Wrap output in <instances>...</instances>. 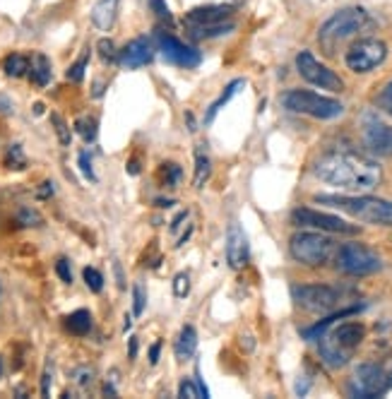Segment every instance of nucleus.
Returning a JSON list of instances; mask_svg holds the SVG:
<instances>
[{"mask_svg":"<svg viewBox=\"0 0 392 399\" xmlns=\"http://www.w3.org/2000/svg\"><path fill=\"white\" fill-rule=\"evenodd\" d=\"M20 221H24V226H39L41 217L36 212H31V210H24V212H20Z\"/></svg>","mask_w":392,"mask_h":399,"instance_id":"nucleus-42","label":"nucleus"},{"mask_svg":"<svg viewBox=\"0 0 392 399\" xmlns=\"http://www.w3.org/2000/svg\"><path fill=\"white\" fill-rule=\"evenodd\" d=\"M154 41L144 39H132L123 46V50H118V63H121L123 68H128V70H135V68H142L147 65V63L154 58Z\"/></svg>","mask_w":392,"mask_h":399,"instance_id":"nucleus-15","label":"nucleus"},{"mask_svg":"<svg viewBox=\"0 0 392 399\" xmlns=\"http://www.w3.org/2000/svg\"><path fill=\"white\" fill-rule=\"evenodd\" d=\"M334 262H337L339 272H344V275H349V277H369V275H376V272L383 267L381 257L361 243L339 245V248L334 250Z\"/></svg>","mask_w":392,"mask_h":399,"instance_id":"nucleus-7","label":"nucleus"},{"mask_svg":"<svg viewBox=\"0 0 392 399\" xmlns=\"http://www.w3.org/2000/svg\"><path fill=\"white\" fill-rule=\"evenodd\" d=\"M92 378H94L92 368H78V371H75V383L82 385V388H85V385H90Z\"/></svg>","mask_w":392,"mask_h":399,"instance_id":"nucleus-40","label":"nucleus"},{"mask_svg":"<svg viewBox=\"0 0 392 399\" xmlns=\"http://www.w3.org/2000/svg\"><path fill=\"white\" fill-rule=\"evenodd\" d=\"M82 277H85L87 289L94 291V294H99V291L104 289V277H101V272H99V270H94V267H85V272H82Z\"/></svg>","mask_w":392,"mask_h":399,"instance_id":"nucleus-29","label":"nucleus"},{"mask_svg":"<svg viewBox=\"0 0 392 399\" xmlns=\"http://www.w3.org/2000/svg\"><path fill=\"white\" fill-rule=\"evenodd\" d=\"M149 5H152V10H154L157 15L161 17V20H171V12H169V8H166V3H164V0H149Z\"/></svg>","mask_w":392,"mask_h":399,"instance_id":"nucleus-41","label":"nucleus"},{"mask_svg":"<svg viewBox=\"0 0 392 399\" xmlns=\"http://www.w3.org/2000/svg\"><path fill=\"white\" fill-rule=\"evenodd\" d=\"M388 390V380H385V371L376 363H364L354 371L349 392L351 397H361V399H373Z\"/></svg>","mask_w":392,"mask_h":399,"instance_id":"nucleus-12","label":"nucleus"},{"mask_svg":"<svg viewBox=\"0 0 392 399\" xmlns=\"http://www.w3.org/2000/svg\"><path fill=\"white\" fill-rule=\"evenodd\" d=\"M337 245L330 236L322 231H301L289 240V252L296 262L308 265V267H320L334 255Z\"/></svg>","mask_w":392,"mask_h":399,"instance_id":"nucleus-5","label":"nucleus"},{"mask_svg":"<svg viewBox=\"0 0 392 399\" xmlns=\"http://www.w3.org/2000/svg\"><path fill=\"white\" fill-rule=\"evenodd\" d=\"M388 58V46L378 39H359L356 43H351L349 50L344 55V63L351 73L364 75L376 70L381 63Z\"/></svg>","mask_w":392,"mask_h":399,"instance_id":"nucleus-11","label":"nucleus"},{"mask_svg":"<svg viewBox=\"0 0 392 399\" xmlns=\"http://www.w3.org/2000/svg\"><path fill=\"white\" fill-rule=\"evenodd\" d=\"M366 337V327L361 322H334L332 329H325L320 334V358L325 361L330 368H342L349 363L354 351L361 346Z\"/></svg>","mask_w":392,"mask_h":399,"instance_id":"nucleus-2","label":"nucleus"},{"mask_svg":"<svg viewBox=\"0 0 392 399\" xmlns=\"http://www.w3.org/2000/svg\"><path fill=\"white\" fill-rule=\"evenodd\" d=\"M296 70H299V75L308 82V85L320 87V90H327V92H334V94L344 92L342 78H339L334 70H330L327 65H322L311 50H301V53L296 55Z\"/></svg>","mask_w":392,"mask_h":399,"instance_id":"nucleus-9","label":"nucleus"},{"mask_svg":"<svg viewBox=\"0 0 392 399\" xmlns=\"http://www.w3.org/2000/svg\"><path fill=\"white\" fill-rule=\"evenodd\" d=\"M315 202L330 205L334 210L351 214L354 219L376 226H392V202L373 195H318Z\"/></svg>","mask_w":392,"mask_h":399,"instance_id":"nucleus-3","label":"nucleus"},{"mask_svg":"<svg viewBox=\"0 0 392 399\" xmlns=\"http://www.w3.org/2000/svg\"><path fill=\"white\" fill-rule=\"evenodd\" d=\"M292 294L296 306L311 313H332L342 301V294L327 284H303V287H294Z\"/></svg>","mask_w":392,"mask_h":399,"instance_id":"nucleus-10","label":"nucleus"},{"mask_svg":"<svg viewBox=\"0 0 392 399\" xmlns=\"http://www.w3.org/2000/svg\"><path fill=\"white\" fill-rule=\"evenodd\" d=\"M212 176V161L210 156H207L205 147H198L195 149V176H193V186L195 188H205V183L210 181Z\"/></svg>","mask_w":392,"mask_h":399,"instance_id":"nucleus-22","label":"nucleus"},{"mask_svg":"<svg viewBox=\"0 0 392 399\" xmlns=\"http://www.w3.org/2000/svg\"><path fill=\"white\" fill-rule=\"evenodd\" d=\"M75 130L85 142H94L97 140V118L92 116H80L75 120Z\"/></svg>","mask_w":392,"mask_h":399,"instance_id":"nucleus-27","label":"nucleus"},{"mask_svg":"<svg viewBox=\"0 0 392 399\" xmlns=\"http://www.w3.org/2000/svg\"><path fill=\"white\" fill-rule=\"evenodd\" d=\"M3 70L5 75H10V78H24V75L29 73V58H24L20 53H12L5 58Z\"/></svg>","mask_w":392,"mask_h":399,"instance_id":"nucleus-25","label":"nucleus"},{"mask_svg":"<svg viewBox=\"0 0 392 399\" xmlns=\"http://www.w3.org/2000/svg\"><path fill=\"white\" fill-rule=\"evenodd\" d=\"M313 174L327 186L349 190V193H369L383 181L378 161L356 151H327L315 161Z\"/></svg>","mask_w":392,"mask_h":399,"instance_id":"nucleus-1","label":"nucleus"},{"mask_svg":"<svg viewBox=\"0 0 392 399\" xmlns=\"http://www.w3.org/2000/svg\"><path fill=\"white\" fill-rule=\"evenodd\" d=\"M97 48H99V53H101V58H104V60H109V63L118 60V50H116V46H113L111 39H101L97 43Z\"/></svg>","mask_w":392,"mask_h":399,"instance_id":"nucleus-34","label":"nucleus"},{"mask_svg":"<svg viewBox=\"0 0 392 399\" xmlns=\"http://www.w3.org/2000/svg\"><path fill=\"white\" fill-rule=\"evenodd\" d=\"M65 327L68 332L75 334V337H85V334H90L92 329V313L90 310H75V313H70L65 318Z\"/></svg>","mask_w":392,"mask_h":399,"instance_id":"nucleus-23","label":"nucleus"},{"mask_svg":"<svg viewBox=\"0 0 392 399\" xmlns=\"http://www.w3.org/2000/svg\"><path fill=\"white\" fill-rule=\"evenodd\" d=\"M188 291H191V277H188V275H179L174 280V294L179 296V299H186Z\"/></svg>","mask_w":392,"mask_h":399,"instance_id":"nucleus-37","label":"nucleus"},{"mask_svg":"<svg viewBox=\"0 0 392 399\" xmlns=\"http://www.w3.org/2000/svg\"><path fill=\"white\" fill-rule=\"evenodd\" d=\"M233 15L231 5H207V8H195L186 15V22L191 27H207V24H219V22H229V17Z\"/></svg>","mask_w":392,"mask_h":399,"instance_id":"nucleus-17","label":"nucleus"},{"mask_svg":"<svg viewBox=\"0 0 392 399\" xmlns=\"http://www.w3.org/2000/svg\"><path fill=\"white\" fill-rule=\"evenodd\" d=\"M159 351H161V344L157 341V344H152V349H149V363L154 366L157 361H159Z\"/></svg>","mask_w":392,"mask_h":399,"instance_id":"nucleus-45","label":"nucleus"},{"mask_svg":"<svg viewBox=\"0 0 392 399\" xmlns=\"http://www.w3.org/2000/svg\"><path fill=\"white\" fill-rule=\"evenodd\" d=\"M174 351H176V358L179 361H191L195 356V351H198V334H195V329L191 325H186L181 329Z\"/></svg>","mask_w":392,"mask_h":399,"instance_id":"nucleus-19","label":"nucleus"},{"mask_svg":"<svg viewBox=\"0 0 392 399\" xmlns=\"http://www.w3.org/2000/svg\"><path fill=\"white\" fill-rule=\"evenodd\" d=\"M113 270H116V277H118V287L121 289H125V282H123V272H121V265H113Z\"/></svg>","mask_w":392,"mask_h":399,"instance_id":"nucleus-46","label":"nucleus"},{"mask_svg":"<svg viewBox=\"0 0 392 399\" xmlns=\"http://www.w3.org/2000/svg\"><path fill=\"white\" fill-rule=\"evenodd\" d=\"M154 48L159 50L164 60L171 63V65H179V68H198L200 60H202L198 50L191 48V46H186V43L179 41L171 34H164V31L157 34Z\"/></svg>","mask_w":392,"mask_h":399,"instance_id":"nucleus-13","label":"nucleus"},{"mask_svg":"<svg viewBox=\"0 0 392 399\" xmlns=\"http://www.w3.org/2000/svg\"><path fill=\"white\" fill-rule=\"evenodd\" d=\"M29 78L36 87H46L51 82V60L43 53H34L29 60Z\"/></svg>","mask_w":392,"mask_h":399,"instance_id":"nucleus-21","label":"nucleus"},{"mask_svg":"<svg viewBox=\"0 0 392 399\" xmlns=\"http://www.w3.org/2000/svg\"><path fill=\"white\" fill-rule=\"evenodd\" d=\"M238 87H243V80H236V82H231V85L226 87V92L221 94V97H219V99L214 101V104L210 106V111H207V116H205V123H207V125H210L212 120H214V116H217V113H219L221 109H224L226 104H229V99H231V97H236Z\"/></svg>","mask_w":392,"mask_h":399,"instance_id":"nucleus-24","label":"nucleus"},{"mask_svg":"<svg viewBox=\"0 0 392 399\" xmlns=\"http://www.w3.org/2000/svg\"><path fill=\"white\" fill-rule=\"evenodd\" d=\"M284 109H289L292 113H301V116H311L320 120H332L339 118L344 113L342 101L322 97V94L308 92V90H292L282 97Z\"/></svg>","mask_w":392,"mask_h":399,"instance_id":"nucleus-4","label":"nucleus"},{"mask_svg":"<svg viewBox=\"0 0 392 399\" xmlns=\"http://www.w3.org/2000/svg\"><path fill=\"white\" fill-rule=\"evenodd\" d=\"M39 200H43V198H48V195H53V183H41V188H39Z\"/></svg>","mask_w":392,"mask_h":399,"instance_id":"nucleus-44","label":"nucleus"},{"mask_svg":"<svg viewBox=\"0 0 392 399\" xmlns=\"http://www.w3.org/2000/svg\"><path fill=\"white\" fill-rule=\"evenodd\" d=\"M132 299H135V303H132V313L142 315L144 313V289L140 284H135V289H132Z\"/></svg>","mask_w":392,"mask_h":399,"instance_id":"nucleus-39","label":"nucleus"},{"mask_svg":"<svg viewBox=\"0 0 392 399\" xmlns=\"http://www.w3.org/2000/svg\"><path fill=\"white\" fill-rule=\"evenodd\" d=\"M179 397H188V399L202 397V390H200L198 380H183V383L179 385Z\"/></svg>","mask_w":392,"mask_h":399,"instance_id":"nucleus-32","label":"nucleus"},{"mask_svg":"<svg viewBox=\"0 0 392 399\" xmlns=\"http://www.w3.org/2000/svg\"><path fill=\"white\" fill-rule=\"evenodd\" d=\"M5 166L15 169V171L27 169V156H24V151H22L20 144H10V147L5 149Z\"/></svg>","mask_w":392,"mask_h":399,"instance_id":"nucleus-28","label":"nucleus"},{"mask_svg":"<svg viewBox=\"0 0 392 399\" xmlns=\"http://www.w3.org/2000/svg\"><path fill=\"white\" fill-rule=\"evenodd\" d=\"M48 392H51V371L46 368V373H43V378H41V395L48 397Z\"/></svg>","mask_w":392,"mask_h":399,"instance_id":"nucleus-43","label":"nucleus"},{"mask_svg":"<svg viewBox=\"0 0 392 399\" xmlns=\"http://www.w3.org/2000/svg\"><path fill=\"white\" fill-rule=\"evenodd\" d=\"M364 142L373 154L392 156V128L381 120H369L364 128Z\"/></svg>","mask_w":392,"mask_h":399,"instance_id":"nucleus-16","label":"nucleus"},{"mask_svg":"<svg viewBox=\"0 0 392 399\" xmlns=\"http://www.w3.org/2000/svg\"><path fill=\"white\" fill-rule=\"evenodd\" d=\"M369 12L361 8H346L332 15L330 20L320 27V43L325 48H334L339 41L349 39V36L359 34L369 27Z\"/></svg>","mask_w":392,"mask_h":399,"instance_id":"nucleus-6","label":"nucleus"},{"mask_svg":"<svg viewBox=\"0 0 392 399\" xmlns=\"http://www.w3.org/2000/svg\"><path fill=\"white\" fill-rule=\"evenodd\" d=\"M250 257V245L248 236L238 224H231L226 231V262L231 270H243Z\"/></svg>","mask_w":392,"mask_h":399,"instance_id":"nucleus-14","label":"nucleus"},{"mask_svg":"<svg viewBox=\"0 0 392 399\" xmlns=\"http://www.w3.org/2000/svg\"><path fill=\"white\" fill-rule=\"evenodd\" d=\"M388 388H392V376H390V380H388Z\"/></svg>","mask_w":392,"mask_h":399,"instance_id":"nucleus-49","label":"nucleus"},{"mask_svg":"<svg viewBox=\"0 0 392 399\" xmlns=\"http://www.w3.org/2000/svg\"><path fill=\"white\" fill-rule=\"evenodd\" d=\"M78 164H80V171H82V176H85L87 181H97V176H94V169H92L90 151H80V156H78Z\"/></svg>","mask_w":392,"mask_h":399,"instance_id":"nucleus-35","label":"nucleus"},{"mask_svg":"<svg viewBox=\"0 0 392 399\" xmlns=\"http://www.w3.org/2000/svg\"><path fill=\"white\" fill-rule=\"evenodd\" d=\"M378 106H381L388 116H392V80L383 87L381 94H378Z\"/></svg>","mask_w":392,"mask_h":399,"instance_id":"nucleus-33","label":"nucleus"},{"mask_svg":"<svg viewBox=\"0 0 392 399\" xmlns=\"http://www.w3.org/2000/svg\"><path fill=\"white\" fill-rule=\"evenodd\" d=\"M55 275L60 277L63 284H73V270H70V262H68L65 257H60L58 262H55Z\"/></svg>","mask_w":392,"mask_h":399,"instance_id":"nucleus-38","label":"nucleus"},{"mask_svg":"<svg viewBox=\"0 0 392 399\" xmlns=\"http://www.w3.org/2000/svg\"><path fill=\"white\" fill-rule=\"evenodd\" d=\"M231 29H233L231 22H219V24H207V27H191V34L193 39H212V36L226 34Z\"/></svg>","mask_w":392,"mask_h":399,"instance_id":"nucleus-26","label":"nucleus"},{"mask_svg":"<svg viewBox=\"0 0 392 399\" xmlns=\"http://www.w3.org/2000/svg\"><path fill=\"white\" fill-rule=\"evenodd\" d=\"M118 17V0H97L92 8V22L101 31H109Z\"/></svg>","mask_w":392,"mask_h":399,"instance_id":"nucleus-18","label":"nucleus"},{"mask_svg":"<svg viewBox=\"0 0 392 399\" xmlns=\"http://www.w3.org/2000/svg\"><path fill=\"white\" fill-rule=\"evenodd\" d=\"M87 63H90V53H85L78 63H73V65L68 68V80H70V82H82V78H85V70H87Z\"/></svg>","mask_w":392,"mask_h":399,"instance_id":"nucleus-31","label":"nucleus"},{"mask_svg":"<svg viewBox=\"0 0 392 399\" xmlns=\"http://www.w3.org/2000/svg\"><path fill=\"white\" fill-rule=\"evenodd\" d=\"M359 306H351V308H344V310H339V313H332V315H327L325 320H320V322H315L313 327H308L306 332H303V337L306 339H320V334L325 332V329H330L334 322H339V320H344V318H349V315L354 313H359Z\"/></svg>","mask_w":392,"mask_h":399,"instance_id":"nucleus-20","label":"nucleus"},{"mask_svg":"<svg viewBox=\"0 0 392 399\" xmlns=\"http://www.w3.org/2000/svg\"><path fill=\"white\" fill-rule=\"evenodd\" d=\"M292 224L299 226V229H313L322 233H339V236H356L359 226L349 224V221L334 217V214L311 210V207H299V210L292 212Z\"/></svg>","mask_w":392,"mask_h":399,"instance_id":"nucleus-8","label":"nucleus"},{"mask_svg":"<svg viewBox=\"0 0 392 399\" xmlns=\"http://www.w3.org/2000/svg\"><path fill=\"white\" fill-rule=\"evenodd\" d=\"M164 179H166L169 188H176L181 183V169L176 164H164Z\"/></svg>","mask_w":392,"mask_h":399,"instance_id":"nucleus-36","label":"nucleus"},{"mask_svg":"<svg viewBox=\"0 0 392 399\" xmlns=\"http://www.w3.org/2000/svg\"><path fill=\"white\" fill-rule=\"evenodd\" d=\"M51 123H53L55 135H58L60 144H70V128H68L65 120H63L58 113H51Z\"/></svg>","mask_w":392,"mask_h":399,"instance_id":"nucleus-30","label":"nucleus"},{"mask_svg":"<svg viewBox=\"0 0 392 399\" xmlns=\"http://www.w3.org/2000/svg\"><path fill=\"white\" fill-rule=\"evenodd\" d=\"M0 376H3V361H0Z\"/></svg>","mask_w":392,"mask_h":399,"instance_id":"nucleus-48","label":"nucleus"},{"mask_svg":"<svg viewBox=\"0 0 392 399\" xmlns=\"http://www.w3.org/2000/svg\"><path fill=\"white\" fill-rule=\"evenodd\" d=\"M130 356H132V358L137 356V339H135V337L130 339Z\"/></svg>","mask_w":392,"mask_h":399,"instance_id":"nucleus-47","label":"nucleus"}]
</instances>
